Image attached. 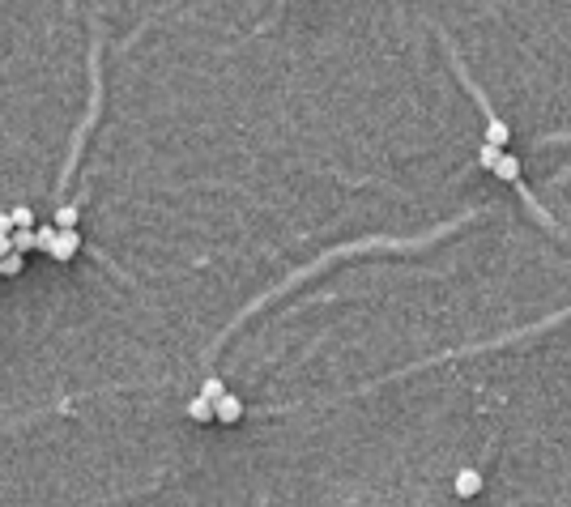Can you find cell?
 Returning <instances> with one entry per match:
<instances>
[{"mask_svg": "<svg viewBox=\"0 0 571 507\" xmlns=\"http://www.w3.org/2000/svg\"><path fill=\"white\" fill-rule=\"evenodd\" d=\"M213 418H217V422H226V426H235V422L243 418V401H239L235 392H222V396L213 401Z\"/></svg>", "mask_w": 571, "mask_h": 507, "instance_id": "6da1fadb", "label": "cell"}, {"mask_svg": "<svg viewBox=\"0 0 571 507\" xmlns=\"http://www.w3.org/2000/svg\"><path fill=\"white\" fill-rule=\"evenodd\" d=\"M77 247H81V235H77V231H56V243H52V251H47V256L72 260V256H77Z\"/></svg>", "mask_w": 571, "mask_h": 507, "instance_id": "7a4b0ae2", "label": "cell"}, {"mask_svg": "<svg viewBox=\"0 0 571 507\" xmlns=\"http://www.w3.org/2000/svg\"><path fill=\"white\" fill-rule=\"evenodd\" d=\"M482 495V473L478 469H461L456 473V499H478Z\"/></svg>", "mask_w": 571, "mask_h": 507, "instance_id": "3957f363", "label": "cell"}, {"mask_svg": "<svg viewBox=\"0 0 571 507\" xmlns=\"http://www.w3.org/2000/svg\"><path fill=\"white\" fill-rule=\"evenodd\" d=\"M490 175H494V180H503V184H520V158L503 149V158L494 162V171H490Z\"/></svg>", "mask_w": 571, "mask_h": 507, "instance_id": "277c9868", "label": "cell"}, {"mask_svg": "<svg viewBox=\"0 0 571 507\" xmlns=\"http://www.w3.org/2000/svg\"><path fill=\"white\" fill-rule=\"evenodd\" d=\"M507 137H512V128L499 119V115H486V145H494V149H503L507 145Z\"/></svg>", "mask_w": 571, "mask_h": 507, "instance_id": "5b68a950", "label": "cell"}, {"mask_svg": "<svg viewBox=\"0 0 571 507\" xmlns=\"http://www.w3.org/2000/svg\"><path fill=\"white\" fill-rule=\"evenodd\" d=\"M188 418H192V422H213V401L192 396V401H188Z\"/></svg>", "mask_w": 571, "mask_h": 507, "instance_id": "8992f818", "label": "cell"}, {"mask_svg": "<svg viewBox=\"0 0 571 507\" xmlns=\"http://www.w3.org/2000/svg\"><path fill=\"white\" fill-rule=\"evenodd\" d=\"M9 218H13V231H35V209L30 205H17Z\"/></svg>", "mask_w": 571, "mask_h": 507, "instance_id": "52a82bcc", "label": "cell"}, {"mask_svg": "<svg viewBox=\"0 0 571 507\" xmlns=\"http://www.w3.org/2000/svg\"><path fill=\"white\" fill-rule=\"evenodd\" d=\"M9 243H13L17 256H26V251H35V231H13V235H9Z\"/></svg>", "mask_w": 571, "mask_h": 507, "instance_id": "ba28073f", "label": "cell"}, {"mask_svg": "<svg viewBox=\"0 0 571 507\" xmlns=\"http://www.w3.org/2000/svg\"><path fill=\"white\" fill-rule=\"evenodd\" d=\"M56 243V226H35V251H52Z\"/></svg>", "mask_w": 571, "mask_h": 507, "instance_id": "9c48e42d", "label": "cell"}, {"mask_svg": "<svg viewBox=\"0 0 571 507\" xmlns=\"http://www.w3.org/2000/svg\"><path fill=\"white\" fill-rule=\"evenodd\" d=\"M56 231H77V209H72V205H60V213H56Z\"/></svg>", "mask_w": 571, "mask_h": 507, "instance_id": "30bf717a", "label": "cell"}, {"mask_svg": "<svg viewBox=\"0 0 571 507\" xmlns=\"http://www.w3.org/2000/svg\"><path fill=\"white\" fill-rule=\"evenodd\" d=\"M21 260H26V256H17V251L0 256V277H17V273H21Z\"/></svg>", "mask_w": 571, "mask_h": 507, "instance_id": "8fae6325", "label": "cell"}, {"mask_svg": "<svg viewBox=\"0 0 571 507\" xmlns=\"http://www.w3.org/2000/svg\"><path fill=\"white\" fill-rule=\"evenodd\" d=\"M503 158V149H494V145H482V154H478V166H486V171H494V162Z\"/></svg>", "mask_w": 571, "mask_h": 507, "instance_id": "7c38bea8", "label": "cell"}, {"mask_svg": "<svg viewBox=\"0 0 571 507\" xmlns=\"http://www.w3.org/2000/svg\"><path fill=\"white\" fill-rule=\"evenodd\" d=\"M222 392H226V388H222V379H217V375H209V379H205V388H201V396H205V401H217Z\"/></svg>", "mask_w": 571, "mask_h": 507, "instance_id": "4fadbf2b", "label": "cell"}, {"mask_svg": "<svg viewBox=\"0 0 571 507\" xmlns=\"http://www.w3.org/2000/svg\"><path fill=\"white\" fill-rule=\"evenodd\" d=\"M0 235H13V218L9 213H0Z\"/></svg>", "mask_w": 571, "mask_h": 507, "instance_id": "5bb4252c", "label": "cell"}, {"mask_svg": "<svg viewBox=\"0 0 571 507\" xmlns=\"http://www.w3.org/2000/svg\"><path fill=\"white\" fill-rule=\"evenodd\" d=\"M13 251V243H9V235H0V256H9Z\"/></svg>", "mask_w": 571, "mask_h": 507, "instance_id": "9a60e30c", "label": "cell"}]
</instances>
